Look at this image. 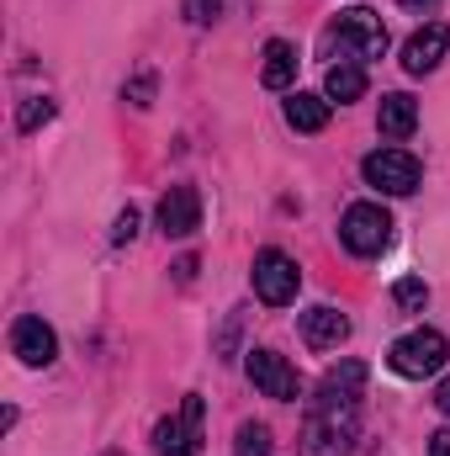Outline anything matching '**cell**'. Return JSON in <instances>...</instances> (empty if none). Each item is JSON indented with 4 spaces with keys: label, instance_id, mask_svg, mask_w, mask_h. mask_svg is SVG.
I'll use <instances>...</instances> for the list:
<instances>
[{
    "label": "cell",
    "instance_id": "9a60e30c",
    "mask_svg": "<svg viewBox=\"0 0 450 456\" xmlns=\"http://www.w3.org/2000/svg\"><path fill=\"white\" fill-rule=\"evenodd\" d=\"M324 91H329V102H360L366 96V69L355 59H339V64H329Z\"/></svg>",
    "mask_w": 450,
    "mask_h": 456
},
{
    "label": "cell",
    "instance_id": "52a82bcc",
    "mask_svg": "<svg viewBox=\"0 0 450 456\" xmlns=\"http://www.w3.org/2000/svg\"><path fill=\"white\" fill-rule=\"evenodd\" d=\"M339 48L360 64V59H382L387 53V27H382V16L376 11H366V5H355V11H344L334 27Z\"/></svg>",
    "mask_w": 450,
    "mask_h": 456
},
{
    "label": "cell",
    "instance_id": "30bf717a",
    "mask_svg": "<svg viewBox=\"0 0 450 456\" xmlns=\"http://www.w3.org/2000/svg\"><path fill=\"white\" fill-rule=\"evenodd\" d=\"M11 350H16L27 366H48V361L59 355V340H53V330H48L37 314H21V319L11 324Z\"/></svg>",
    "mask_w": 450,
    "mask_h": 456
},
{
    "label": "cell",
    "instance_id": "ffe728a7",
    "mask_svg": "<svg viewBox=\"0 0 450 456\" xmlns=\"http://www.w3.org/2000/svg\"><path fill=\"white\" fill-rule=\"evenodd\" d=\"M48 117H53V102H48V96H37V102H27V107L16 112V127H21V133H32V127H43Z\"/></svg>",
    "mask_w": 450,
    "mask_h": 456
},
{
    "label": "cell",
    "instance_id": "7c38bea8",
    "mask_svg": "<svg viewBox=\"0 0 450 456\" xmlns=\"http://www.w3.org/2000/svg\"><path fill=\"white\" fill-rule=\"evenodd\" d=\"M302 340H308V350H339V345L350 340V319L339 314V308H308L302 314Z\"/></svg>",
    "mask_w": 450,
    "mask_h": 456
},
{
    "label": "cell",
    "instance_id": "8992f818",
    "mask_svg": "<svg viewBox=\"0 0 450 456\" xmlns=\"http://www.w3.org/2000/svg\"><path fill=\"white\" fill-rule=\"evenodd\" d=\"M202 409H207V403H202L197 393H186L181 414L154 425V446H159V456H197L202 452Z\"/></svg>",
    "mask_w": 450,
    "mask_h": 456
},
{
    "label": "cell",
    "instance_id": "4316f807",
    "mask_svg": "<svg viewBox=\"0 0 450 456\" xmlns=\"http://www.w3.org/2000/svg\"><path fill=\"white\" fill-rule=\"evenodd\" d=\"M398 5H403V11H435L440 0H398Z\"/></svg>",
    "mask_w": 450,
    "mask_h": 456
},
{
    "label": "cell",
    "instance_id": "4fadbf2b",
    "mask_svg": "<svg viewBox=\"0 0 450 456\" xmlns=\"http://www.w3.org/2000/svg\"><path fill=\"white\" fill-rule=\"evenodd\" d=\"M376 127H382L387 138H408V133L419 127V102H414V96H403V91L382 96V112H376Z\"/></svg>",
    "mask_w": 450,
    "mask_h": 456
},
{
    "label": "cell",
    "instance_id": "484cf974",
    "mask_svg": "<svg viewBox=\"0 0 450 456\" xmlns=\"http://www.w3.org/2000/svg\"><path fill=\"white\" fill-rule=\"evenodd\" d=\"M435 409H440V414H450V377L440 382V393H435Z\"/></svg>",
    "mask_w": 450,
    "mask_h": 456
},
{
    "label": "cell",
    "instance_id": "ac0fdd59",
    "mask_svg": "<svg viewBox=\"0 0 450 456\" xmlns=\"http://www.w3.org/2000/svg\"><path fill=\"white\" fill-rule=\"evenodd\" d=\"M233 452L238 456H270V430H265V425H238Z\"/></svg>",
    "mask_w": 450,
    "mask_h": 456
},
{
    "label": "cell",
    "instance_id": "d4e9b609",
    "mask_svg": "<svg viewBox=\"0 0 450 456\" xmlns=\"http://www.w3.org/2000/svg\"><path fill=\"white\" fill-rule=\"evenodd\" d=\"M191 276H197V260H191V255H186V260H175V281H191Z\"/></svg>",
    "mask_w": 450,
    "mask_h": 456
},
{
    "label": "cell",
    "instance_id": "44dd1931",
    "mask_svg": "<svg viewBox=\"0 0 450 456\" xmlns=\"http://www.w3.org/2000/svg\"><path fill=\"white\" fill-rule=\"evenodd\" d=\"M122 96H127L133 107H149V102H154V75H149V69H143V75H133V80L122 86Z\"/></svg>",
    "mask_w": 450,
    "mask_h": 456
},
{
    "label": "cell",
    "instance_id": "9c48e42d",
    "mask_svg": "<svg viewBox=\"0 0 450 456\" xmlns=\"http://www.w3.org/2000/svg\"><path fill=\"white\" fill-rule=\"evenodd\" d=\"M159 228L170 239H191L202 228V197H197V186H170L159 197Z\"/></svg>",
    "mask_w": 450,
    "mask_h": 456
},
{
    "label": "cell",
    "instance_id": "e0dca14e",
    "mask_svg": "<svg viewBox=\"0 0 450 456\" xmlns=\"http://www.w3.org/2000/svg\"><path fill=\"white\" fill-rule=\"evenodd\" d=\"M360 387H366V361H339L318 382V393H334V398H360Z\"/></svg>",
    "mask_w": 450,
    "mask_h": 456
},
{
    "label": "cell",
    "instance_id": "603a6c76",
    "mask_svg": "<svg viewBox=\"0 0 450 456\" xmlns=\"http://www.w3.org/2000/svg\"><path fill=\"white\" fill-rule=\"evenodd\" d=\"M133 233H138V208H127V213H122V218H117L112 239H117V244H127V239H133Z\"/></svg>",
    "mask_w": 450,
    "mask_h": 456
},
{
    "label": "cell",
    "instance_id": "3957f363",
    "mask_svg": "<svg viewBox=\"0 0 450 456\" xmlns=\"http://www.w3.org/2000/svg\"><path fill=\"white\" fill-rule=\"evenodd\" d=\"M360 175H366V186H376V191H387V197H408V191H419L424 165H419L408 149H376V154H366Z\"/></svg>",
    "mask_w": 450,
    "mask_h": 456
},
{
    "label": "cell",
    "instance_id": "cb8c5ba5",
    "mask_svg": "<svg viewBox=\"0 0 450 456\" xmlns=\"http://www.w3.org/2000/svg\"><path fill=\"white\" fill-rule=\"evenodd\" d=\"M430 456H450V430H435L430 436Z\"/></svg>",
    "mask_w": 450,
    "mask_h": 456
},
{
    "label": "cell",
    "instance_id": "ba28073f",
    "mask_svg": "<svg viewBox=\"0 0 450 456\" xmlns=\"http://www.w3.org/2000/svg\"><path fill=\"white\" fill-rule=\"evenodd\" d=\"M249 382L265 393V398H276V403H297L302 398V382H297V366L286 361V355H276V350H249Z\"/></svg>",
    "mask_w": 450,
    "mask_h": 456
},
{
    "label": "cell",
    "instance_id": "8fae6325",
    "mask_svg": "<svg viewBox=\"0 0 450 456\" xmlns=\"http://www.w3.org/2000/svg\"><path fill=\"white\" fill-rule=\"evenodd\" d=\"M446 48H450V27L446 21H430L424 32L408 37V48H403V69H408V75H430V69L446 59Z\"/></svg>",
    "mask_w": 450,
    "mask_h": 456
},
{
    "label": "cell",
    "instance_id": "6da1fadb",
    "mask_svg": "<svg viewBox=\"0 0 450 456\" xmlns=\"http://www.w3.org/2000/svg\"><path fill=\"white\" fill-rule=\"evenodd\" d=\"M355 409L360 398H334V393H318L313 409H308V425H302V456H350L355 441Z\"/></svg>",
    "mask_w": 450,
    "mask_h": 456
},
{
    "label": "cell",
    "instance_id": "2e32d148",
    "mask_svg": "<svg viewBox=\"0 0 450 456\" xmlns=\"http://www.w3.org/2000/svg\"><path fill=\"white\" fill-rule=\"evenodd\" d=\"M286 122H292L297 133H324V127H329V102H324V96L297 91V96L286 102Z\"/></svg>",
    "mask_w": 450,
    "mask_h": 456
},
{
    "label": "cell",
    "instance_id": "7a4b0ae2",
    "mask_svg": "<svg viewBox=\"0 0 450 456\" xmlns=\"http://www.w3.org/2000/svg\"><path fill=\"white\" fill-rule=\"evenodd\" d=\"M387 361H392L398 377H440L450 361V340L440 330H414L387 350Z\"/></svg>",
    "mask_w": 450,
    "mask_h": 456
},
{
    "label": "cell",
    "instance_id": "7402d4cb",
    "mask_svg": "<svg viewBox=\"0 0 450 456\" xmlns=\"http://www.w3.org/2000/svg\"><path fill=\"white\" fill-rule=\"evenodd\" d=\"M218 11H223V0H186V21H197V27H207Z\"/></svg>",
    "mask_w": 450,
    "mask_h": 456
},
{
    "label": "cell",
    "instance_id": "d6986e66",
    "mask_svg": "<svg viewBox=\"0 0 450 456\" xmlns=\"http://www.w3.org/2000/svg\"><path fill=\"white\" fill-rule=\"evenodd\" d=\"M424 297H430V292H424L419 276H403V281L392 287V303H398V308H424Z\"/></svg>",
    "mask_w": 450,
    "mask_h": 456
},
{
    "label": "cell",
    "instance_id": "5b68a950",
    "mask_svg": "<svg viewBox=\"0 0 450 456\" xmlns=\"http://www.w3.org/2000/svg\"><path fill=\"white\" fill-rule=\"evenodd\" d=\"M297 281H302V271H297L292 255H281V249H260L254 255V297L260 303H270V308L292 303L297 297Z\"/></svg>",
    "mask_w": 450,
    "mask_h": 456
},
{
    "label": "cell",
    "instance_id": "277c9868",
    "mask_svg": "<svg viewBox=\"0 0 450 456\" xmlns=\"http://www.w3.org/2000/svg\"><path fill=\"white\" fill-rule=\"evenodd\" d=\"M339 239H344L350 255H382V249L392 244V218H387V208H376V202H355V208H344V218H339Z\"/></svg>",
    "mask_w": 450,
    "mask_h": 456
},
{
    "label": "cell",
    "instance_id": "5bb4252c",
    "mask_svg": "<svg viewBox=\"0 0 450 456\" xmlns=\"http://www.w3.org/2000/svg\"><path fill=\"white\" fill-rule=\"evenodd\" d=\"M260 80L270 86V91H286L292 80H297V48L292 43H265V69H260Z\"/></svg>",
    "mask_w": 450,
    "mask_h": 456
}]
</instances>
